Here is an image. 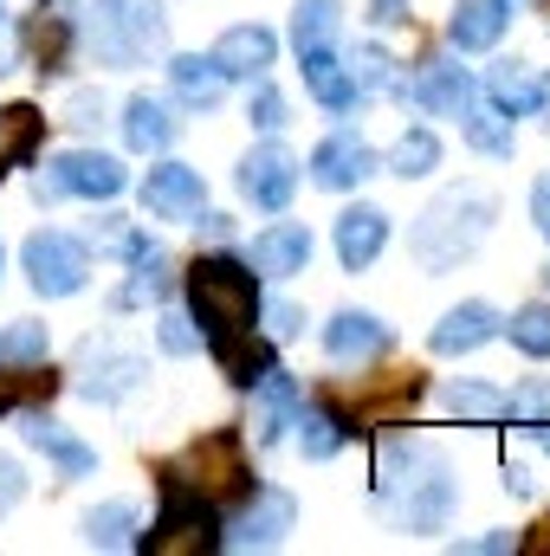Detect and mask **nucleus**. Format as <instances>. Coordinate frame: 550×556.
Returning a JSON list of instances; mask_svg holds the SVG:
<instances>
[{
    "label": "nucleus",
    "mask_w": 550,
    "mask_h": 556,
    "mask_svg": "<svg viewBox=\"0 0 550 556\" xmlns=\"http://www.w3.org/2000/svg\"><path fill=\"white\" fill-rule=\"evenodd\" d=\"M188 311H195L201 343L221 356V369H227L240 389H253V382L273 369V350L253 343L260 285H253V273H247L240 260H221V253L195 260V266H188Z\"/></svg>",
    "instance_id": "obj_1"
},
{
    "label": "nucleus",
    "mask_w": 550,
    "mask_h": 556,
    "mask_svg": "<svg viewBox=\"0 0 550 556\" xmlns=\"http://www.w3.org/2000/svg\"><path fill=\"white\" fill-rule=\"evenodd\" d=\"M492 220H499V201H492L486 188H453V194H440V201L414 220L409 247L427 273H453L460 260H473V247L492 233Z\"/></svg>",
    "instance_id": "obj_2"
},
{
    "label": "nucleus",
    "mask_w": 550,
    "mask_h": 556,
    "mask_svg": "<svg viewBox=\"0 0 550 556\" xmlns=\"http://www.w3.org/2000/svg\"><path fill=\"white\" fill-rule=\"evenodd\" d=\"M85 46L98 52V65L137 72L168 52V13H162V0H91Z\"/></svg>",
    "instance_id": "obj_3"
},
{
    "label": "nucleus",
    "mask_w": 550,
    "mask_h": 556,
    "mask_svg": "<svg viewBox=\"0 0 550 556\" xmlns=\"http://www.w3.org/2000/svg\"><path fill=\"white\" fill-rule=\"evenodd\" d=\"M162 485H188V492H201L214 511H221V505H234V498H247L253 472H247L240 433H208V440H195L182 459H168V466H162Z\"/></svg>",
    "instance_id": "obj_4"
},
{
    "label": "nucleus",
    "mask_w": 550,
    "mask_h": 556,
    "mask_svg": "<svg viewBox=\"0 0 550 556\" xmlns=\"http://www.w3.org/2000/svg\"><path fill=\"white\" fill-rule=\"evenodd\" d=\"M453 498H460V479H453V466H447L440 453H427L409 479L396 485V492H383V505H389L396 531H414V538H421V531H447Z\"/></svg>",
    "instance_id": "obj_5"
},
{
    "label": "nucleus",
    "mask_w": 550,
    "mask_h": 556,
    "mask_svg": "<svg viewBox=\"0 0 550 556\" xmlns=\"http://www.w3.org/2000/svg\"><path fill=\"white\" fill-rule=\"evenodd\" d=\"M142 551L155 556H201V551H221V511L188 492V485H162V518L149 525Z\"/></svg>",
    "instance_id": "obj_6"
},
{
    "label": "nucleus",
    "mask_w": 550,
    "mask_h": 556,
    "mask_svg": "<svg viewBox=\"0 0 550 556\" xmlns=\"http://www.w3.org/2000/svg\"><path fill=\"white\" fill-rule=\"evenodd\" d=\"M20 266H26V285L39 291V298H72V291H85V278H91V253H85V240H72V233H33L26 247H20Z\"/></svg>",
    "instance_id": "obj_7"
},
{
    "label": "nucleus",
    "mask_w": 550,
    "mask_h": 556,
    "mask_svg": "<svg viewBox=\"0 0 550 556\" xmlns=\"http://www.w3.org/2000/svg\"><path fill=\"white\" fill-rule=\"evenodd\" d=\"M124 162L104 155V149H65L46 175H39V201H59V194H78V201H117L124 194Z\"/></svg>",
    "instance_id": "obj_8"
},
{
    "label": "nucleus",
    "mask_w": 550,
    "mask_h": 556,
    "mask_svg": "<svg viewBox=\"0 0 550 556\" xmlns=\"http://www.w3.org/2000/svg\"><path fill=\"white\" fill-rule=\"evenodd\" d=\"M142 376H149V363H142L137 350H117V343H85V363H78V395H85V402H98V408H111V402L137 395Z\"/></svg>",
    "instance_id": "obj_9"
},
{
    "label": "nucleus",
    "mask_w": 550,
    "mask_h": 556,
    "mask_svg": "<svg viewBox=\"0 0 550 556\" xmlns=\"http://www.w3.org/2000/svg\"><path fill=\"white\" fill-rule=\"evenodd\" d=\"M240 194H247L260 214H285L291 194H298V155H291L285 142L247 149V162H240Z\"/></svg>",
    "instance_id": "obj_10"
},
{
    "label": "nucleus",
    "mask_w": 550,
    "mask_h": 556,
    "mask_svg": "<svg viewBox=\"0 0 550 556\" xmlns=\"http://www.w3.org/2000/svg\"><path fill=\"white\" fill-rule=\"evenodd\" d=\"M201 207H208L201 168H188V162H155V168L142 175V214H155V220H195Z\"/></svg>",
    "instance_id": "obj_11"
},
{
    "label": "nucleus",
    "mask_w": 550,
    "mask_h": 556,
    "mask_svg": "<svg viewBox=\"0 0 550 556\" xmlns=\"http://www.w3.org/2000/svg\"><path fill=\"white\" fill-rule=\"evenodd\" d=\"M291 525H298V505L285 492H253L247 511L221 531V551H273V544H285Z\"/></svg>",
    "instance_id": "obj_12"
},
{
    "label": "nucleus",
    "mask_w": 550,
    "mask_h": 556,
    "mask_svg": "<svg viewBox=\"0 0 550 556\" xmlns=\"http://www.w3.org/2000/svg\"><path fill=\"white\" fill-rule=\"evenodd\" d=\"M376 168H383V162H376V149H370L363 137H350V130H343V137H324L317 149H311V181H317V188H330V194L363 188Z\"/></svg>",
    "instance_id": "obj_13"
},
{
    "label": "nucleus",
    "mask_w": 550,
    "mask_h": 556,
    "mask_svg": "<svg viewBox=\"0 0 550 556\" xmlns=\"http://www.w3.org/2000/svg\"><path fill=\"white\" fill-rule=\"evenodd\" d=\"M486 98L505 111V117H550V78L518 65V59H499L486 72Z\"/></svg>",
    "instance_id": "obj_14"
},
{
    "label": "nucleus",
    "mask_w": 550,
    "mask_h": 556,
    "mask_svg": "<svg viewBox=\"0 0 550 556\" xmlns=\"http://www.w3.org/2000/svg\"><path fill=\"white\" fill-rule=\"evenodd\" d=\"M389 350V324L376 311H337L324 324V356L330 363H376Z\"/></svg>",
    "instance_id": "obj_15"
},
{
    "label": "nucleus",
    "mask_w": 550,
    "mask_h": 556,
    "mask_svg": "<svg viewBox=\"0 0 550 556\" xmlns=\"http://www.w3.org/2000/svg\"><path fill=\"white\" fill-rule=\"evenodd\" d=\"M383 247H389V214L383 207H343L337 214V266L343 273H370Z\"/></svg>",
    "instance_id": "obj_16"
},
{
    "label": "nucleus",
    "mask_w": 550,
    "mask_h": 556,
    "mask_svg": "<svg viewBox=\"0 0 550 556\" xmlns=\"http://www.w3.org/2000/svg\"><path fill=\"white\" fill-rule=\"evenodd\" d=\"M499 324H505V317H499L486 298H466V304H453V311L434 324V337H427V343H434L440 356H473L479 343H492V337H499Z\"/></svg>",
    "instance_id": "obj_17"
},
{
    "label": "nucleus",
    "mask_w": 550,
    "mask_h": 556,
    "mask_svg": "<svg viewBox=\"0 0 550 556\" xmlns=\"http://www.w3.org/2000/svg\"><path fill=\"white\" fill-rule=\"evenodd\" d=\"M20 440H26V446H39L65 479H91V472H98V453H91L72 427H59L52 415H26V420H20Z\"/></svg>",
    "instance_id": "obj_18"
},
{
    "label": "nucleus",
    "mask_w": 550,
    "mask_h": 556,
    "mask_svg": "<svg viewBox=\"0 0 550 556\" xmlns=\"http://www.w3.org/2000/svg\"><path fill=\"white\" fill-rule=\"evenodd\" d=\"M304 408V389L285 376V369H266L260 382H253V446H273L278 433L298 420Z\"/></svg>",
    "instance_id": "obj_19"
},
{
    "label": "nucleus",
    "mask_w": 550,
    "mask_h": 556,
    "mask_svg": "<svg viewBox=\"0 0 550 556\" xmlns=\"http://www.w3.org/2000/svg\"><path fill=\"white\" fill-rule=\"evenodd\" d=\"M298 65H304V91H311L324 111H357V104H363V91H357L350 65L337 59V39H330V46H311V52H298Z\"/></svg>",
    "instance_id": "obj_20"
},
{
    "label": "nucleus",
    "mask_w": 550,
    "mask_h": 556,
    "mask_svg": "<svg viewBox=\"0 0 550 556\" xmlns=\"http://www.w3.org/2000/svg\"><path fill=\"white\" fill-rule=\"evenodd\" d=\"M227 78H266L278 59V39L266 26H227L221 39H214V52H208Z\"/></svg>",
    "instance_id": "obj_21"
},
{
    "label": "nucleus",
    "mask_w": 550,
    "mask_h": 556,
    "mask_svg": "<svg viewBox=\"0 0 550 556\" xmlns=\"http://www.w3.org/2000/svg\"><path fill=\"white\" fill-rule=\"evenodd\" d=\"M402 91H409L421 111H434V117H460V111L479 98L473 72H466V65H447V59H440V65H427V72H421L414 85H402Z\"/></svg>",
    "instance_id": "obj_22"
},
{
    "label": "nucleus",
    "mask_w": 550,
    "mask_h": 556,
    "mask_svg": "<svg viewBox=\"0 0 550 556\" xmlns=\"http://www.w3.org/2000/svg\"><path fill=\"white\" fill-rule=\"evenodd\" d=\"M227 72L214 65V59H201V52H182V59H168V91H175V104L182 111H214L221 98H227Z\"/></svg>",
    "instance_id": "obj_23"
},
{
    "label": "nucleus",
    "mask_w": 550,
    "mask_h": 556,
    "mask_svg": "<svg viewBox=\"0 0 550 556\" xmlns=\"http://www.w3.org/2000/svg\"><path fill=\"white\" fill-rule=\"evenodd\" d=\"M311 266V227H298V220H278L266 233H253V273L266 278H291Z\"/></svg>",
    "instance_id": "obj_24"
},
{
    "label": "nucleus",
    "mask_w": 550,
    "mask_h": 556,
    "mask_svg": "<svg viewBox=\"0 0 550 556\" xmlns=\"http://www.w3.org/2000/svg\"><path fill=\"white\" fill-rule=\"evenodd\" d=\"M505 20H512V0H460L447 13V39L460 52H486V46H499Z\"/></svg>",
    "instance_id": "obj_25"
},
{
    "label": "nucleus",
    "mask_w": 550,
    "mask_h": 556,
    "mask_svg": "<svg viewBox=\"0 0 550 556\" xmlns=\"http://www.w3.org/2000/svg\"><path fill=\"white\" fill-rule=\"evenodd\" d=\"M460 137L473 142L479 155H499V162H505V155L518 149V137H512V117H505V111H499L492 98H473V104L460 111Z\"/></svg>",
    "instance_id": "obj_26"
},
{
    "label": "nucleus",
    "mask_w": 550,
    "mask_h": 556,
    "mask_svg": "<svg viewBox=\"0 0 550 556\" xmlns=\"http://www.w3.org/2000/svg\"><path fill=\"white\" fill-rule=\"evenodd\" d=\"M124 142H130L137 155H162V149L175 142L168 104H162V98H130V104H124Z\"/></svg>",
    "instance_id": "obj_27"
},
{
    "label": "nucleus",
    "mask_w": 550,
    "mask_h": 556,
    "mask_svg": "<svg viewBox=\"0 0 550 556\" xmlns=\"http://www.w3.org/2000/svg\"><path fill=\"white\" fill-rule=\"evenodd\" d=\"M39 137H46V117H39L33 104H7V111H0V181L39 149Z\"/></svg>",
    "instance_id": "obj_28"
},
{
    "label": "nucleus",
    "mask_w": 550,
    "mask_h": 556,
    "mask_svg": "<svg viewBox=\"0 0 550 556\" xmlns=\"http://www.w3.org/2000/svg\"><path fill=\"white\" fill-rule=\"evenodd\" d=\"M291 427H298L304 459H337V453H343V440H350L343 415H337V408H324V402H317V408H298V420H291Z\"/></svg>",
    "instance_id": "obj_29"
},
{
    "label": "nucleus",
    "mask_w": 550,
    "mask_h": 556,
    "mask_svg": "<svg viewBox=\"0 0 550 556\" xmlns=\"http://www.w3.org/2000/svg\"><path fill=\"white\" fill-rule=\"evenodd\" d=\"M85 544H91V551H130V544H137V505L111 498V505L85 511Z\"/></svg>",
    "instance_id": "obj_30"
},
{
    "label": "nucleus",
    "mask_w": 550,
    "mask_h": 556,
    "mask_svg": "<svg viewBox=\"0 0 550 556\" xmlns=\"http://www.w3.org/2000/svg\"><path fill=\"white\" fill-rule=\"evenodd\" d=\"M440 408L453 420H505V389H492V382H447Z\"/></svg>",
    "instance_id": "obj_31"
},
{
    "label": "nucleus",
    "mask_w": 550,
    "mask_h": 556,
    "mask_svg": "<svg viewBox=\"0 0 550 556\" xmlns=\"http://www.w3.org/2000/svg\"><path fill=\"white\" fill-rule=\"evenodd\" d=\"M337 26H343V0H298V13H291V46H298V52L330 46Z\"/></svg>",
    "instance_id": "obj_32"
},
{
    "label": "nucleus",
    "mask_w": 550,
    "mask_h": 556,
    "mask_svg": "<svg viewBox=\"0 0 550 556\" xmlns=\"http://www.w3.org/2000/svg\"><path fill=\"white\" fill-rule=\"evenodd\" d=\"M389 168H396L402 181L434 175V168H440V137H434V130H402V142L389 149Z\"/></svg>",
    "instance_id": "obj_33"
},
{
    "label": "nucleus",
    "mask_w": 550,
    "mask_h": 556,
    "mask_svg": "<svg viewBox=\"0 0 550 556\" xmlns=\"http://www.w3.org/2000/svg\"><path fill=\"white\" fill-rule=\"evenodd\" d=\"M168 291H175V273H168V253L155 247L149 260L130 266V285L117 291V304H149V298H168Z\"/></svg>",
    "instance_id": "obj_34"
},
{
    "label": "nucleus",
    "mask_w": 550,
    "mask_h": 556,
    "mask_svg": "<svg viewBox=\"0 0 550 556\" xmlns=\"http://www.w3.org/2000/svg\"><path fill=\"white\" fill-rule=\"evenodd\" d=\"M343 65H350V78H357L363 98H376V91H402V85H396V59H389L383 46H357V59H343Z\"/></svg>",
    "instance_id": "obj_35"
},
{
    "label": "nucleus",
    "mask_w": 550,
    "mask_h": 556,
    "mask_svg": "<svg viewBox=\"0 0 550 556\" xmlns=\"http://www.w3.org/2000/svg\"><path fill=\"white\" fill-rule=\"evenodd\" d=\"M59 389V376L46 369V363H13V376L0 382V415H13L20 402H33V395H52Z\"/></svg>",
    "instance_id": "obj_36"
},
{
    "label": "nucleus",
    "mask_w": 550,
    "mask_h": 556,
    "mask_svg": "<svg viewBox=\"0 0 550 556\" xmlns=\"http://www.w3.org/2000/svg\"><path fill=\"white\" fill-rule=\"evenodd\" d=\"M505 337H512V350H525V356H550V304H525V311H512V324H499Z\"/></svg>",
    "instance_id": "obj_37"
},
{
    "label": "nucleus",
    "mask_w": 550,
    "mask_h": 556,
    "mask_svg": "<svg viewBox=\"0 0 550 556\" xmlns=\"http://www.w3.org/2000/svg\"><path fill=\"white\" fill-rule=\"evenodd\" d=\"M46 350H52L46 324H13V330H0V363H7V369H13V363H46Z\"/></svg>",
    "instance_id": "obj_38"
},
{
    "label": "nucleus",
    "mask_w": 550,
    "mask_h": 556,
    "mask_svg": "<svg viewBox=\"0 0 550 556\" xmlns=\"http://www.w3.org/2000/svg\"><path fill=\"white\" fill-rule=\"evenodd\" d=\"M155 343H162L168 356H195V350H201V330H195V317L162 311V317H155Z\"/></svg>",
    "instance_id": "obj_39"
},
{
    "label": "nucleus",
    "mask_w": 550,
    "mask_h": 556,
    "mask_svg": "<svg viewBox=\"0 0 550 556\" xmlns=\"http://www.w3.org/2000/svg\"><path fill=\"white\" fill-rule=\"evenodd\" d=\"M247 117H253V130H285L291 117H285V98H278L266 78H253V98H247Z\"/></svg>",
    "instance_id": "obj_40"
},
{
    "label": "nucleus",
    "mask_w": 550,
    "mask_h": 556,
    "mask_svg": "<svg viewBox=\"0 0 550 556\" xmlns=\"http://www.w3.org/2000/svg\"><path fill=\"white\" fill-rule=\"evenodd\" d=\"M260 317H266V343H291V337L304 330V311H298L291 298H266Z\"/></svg>",
    "instance_id": "obj_41"
},
{
    "label": "nucleus",
    "mask_w": 550,
    "mask_h": 556,
    "mask_svg": "<svg viewBox=\"0 0 550 556\" xmlns=\"http://www.w3.org/2000/svg\"><path fill=\"white\" fill-rule=\"evenodd\" d=\"M505 415L525 420V427H532V420H550V382H525V389H512V395H505Z\"/></svg>",
    "instance_id": "obj_42"
},
{
    "label": "nucleus",
    "mask_w": 550,
    "mask_h": 556,
    "mask_svg": "<svg viewBox=\"0 0 550 556\" xmlns=\"http://www.w3.org/2000/svg\"><path fill=\"white\" fill-rule=\"evenodd\" d=\"M98 117H104V98H98V91H72V104H65V124H72V130H91Z\"/></svg>",
    "instance_id": "obj_43"
},
{
    "label": "nucleus",
    "mask_w": 550,
    "mask_h": 556,
    "mask_svg": "<svg viewBox=\"0 0 550 556\" xmlns=\"http://www.w3.org/2000/svg\"><path fill=\"white\" fill-rule=\"evenodd\" d=\"M20 498H26V472H20V459L0 453V511H13Z\"/></svg>",
    "instance_id": "obj_44"
},
{
    "label": "nucleus",
    "mask_w": 550,
    "mask_h": 556,
    "mask_svg": "<svg viewBox=\"0 0 550 556\" xmlns=\"http://www.w3.org/2000/svg\"><path fill=\"white\" fill-rule=\"evenodd\" d=\"M525 538L518 531H486V538H460V551H473V556H499V551H518Z\"/></svg>",
    "instance_id": "obj_45"
},
{
    "label": "nucleus",
    "mask_w": 550,
    "mask_h": 556,
    "mask_svg": "<svg viewBox=\"0 0 550 556\" xmlns=\"http://www.w3.org/2000/svg\"><path fill=\"white\" fill-rule=\"evenodd\" d=\"M532 220H538V233L550 240V175H538V188H532Z\"/></svg>",
    "instance_id": "obj_46"
},
{
    "label": "nucleus",
    "mask_w": 550,
    "mask_h": 556,
    "mask_svg": "<svg viewBox=\"0 0 550 556\" xmlns=\"http://www.w3.org/2000/svg\"><path fill=\"white\" fill-rule=\"evenodd\" d=\"M370 20L376 26H402L409 20V0H370Z\"/></svg>",
    "instance_id": "obj_47"
},
{
    "label": "nucleus",
    "mask_w": 550,
    "mask_h": 556,
    "mask_svg": "<svg viewBox=\"0 0 550 556\" xmlns=\"http://www.w3.org/2000/svg\"><path fill=\"white\" fill-rule=\"evenodd\" d=\"M505 485H512V492L525 498V492H532V472H525V466H505Z\"/></svg>",
    "instance_id": "obj_48"
},
{
    "label": "nucleus",
    "mask_w": 550,
    "mask_h": 556,
    "mask_svg": "<svg viewBox=\"0 0 550 556\" xmlns=\"http://www.w3.org/2000/svg\"><path fill=\"white\" fill-rule=\"evenodd\" d=\"M525 433H538V446H545V453H550V420H532Z\"/></svg>",
    "instance_id": "obj_49"
},
{
    "label": "nucleus",
    "mask_w": 550,
    "mask_h": 556,
    "mask_svg": "<svg viewBox=\"0 0 550 556\" xmlns=\"http://www.w3.org/2000/svg\"><path fill=\"white\" fill-rule=\"evenodd\" d=\"M0 266H7V253H0Z\"/></svg>",
    "instance_id": "obj_50"
},
{
    "label": "nucleus",
    "mask_w": 550,
    "mask_h": 556,
    "mask_svg": "<svg viewBox=\"0 0 550 556\" xmlns=\"http://www.w3.org/2000/svg\"><path fill=\"white\" fill-rule=\"evenodd\" d=\"M545 278H550V273H545Z\"/></svg>",
    "instance_id": "obj_51"
}]
</instances>
